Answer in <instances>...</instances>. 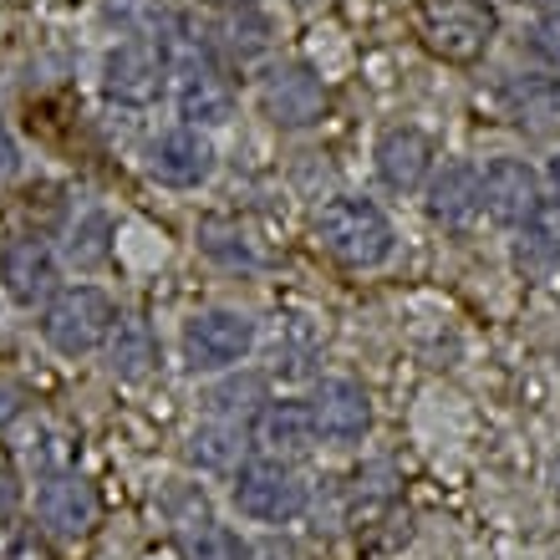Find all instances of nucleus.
I'll use <instances>...</instances> for the list:
<instances>
[{
    "label": "nucleus",
    "mask_w": 560,
    "mask_h": 560,
    "mask_svg": "<svg viewBox=\"0 0 560 560\" xmlns=\"http://www.w3.org/2000/svg\"><path fill=\"white\" fill-rule=\"evenodd\" d=\"M153 362H159V341H153L148 322L128 316V322L113 326V337H107V368H113V377L138 383V377L153 372Z\"/></svg>",
    "instance_id": "nucleus-17"
},
{
    "label": "nucleus",
    "mask_w": 560,
    "mask_h": 560,
    "mask_svg": "<svg viewBox=\"0 0 560 560\" xmlns=\"http://www.w3.org/2000/svg\"><path fill=\"white\" fill-rule=\"evenodd\" d=\"M178 560H255L250 546L240 540V530L199 520L189 530H178Z\"/></svg>",
    "instance_id": "nucleus-21"
},
{
    "label": "nucleus",
    "mask_w": 560,
    "mask_h": 560,
    "mask_svg": "<svg viewBox=\"0 0 560 560\" xmlns=\"http://www.w3.org/2000/svg\"><path fill=\"white\" fill-rule=\"evenodd\" d=\"M0 560H51L36 525H0Z\"/></svg>",
    "instance_id": "nucleus-24"
},
{
    "label": "nucleus",
    "mask_w": 560,
    "mask_h": 560,
    "mask_svg": "<svg viewBox=\"0 0 560 560\" xmlns=\"http://www.w3.org/2000/svg\"><path fill=\"white\" fill-rule=\"evenodd\" d=\"M535 51H540L550 67H560V11H546L535 21Z\"/></svg>",
    "instance_id": "nucleus-25"
},
{
    "label": "nucleus",
    "mask_w": 560,
    "mask_h": 560,
    "mask_svg": "<svg viewBox=\"0 0 560 560\" xmlns=\"http://www.w3.org/2000/svg\"><path fill=\"white\" fill-rule=\"evenodd\" d=\"M255 347V322L245 311H199L184 326V362L189 372H224L245 362Z\"/></svg>",
    "instance_id": "nucleus-6"
},
{
    "label": "nucleus",
    "mask_w": 560,
    "mask_h": 560,
    "mask_svg": "<svg viewBox=\"0 0 560 560\" xmlns=\"http://www.w3.org/2000/svg\"><path fill=\"white\" fill-rule=\"evenodd\" d=\"M550 184H556V199H560V153L550 159Z\"/></svg>",
    "instance_id": "nucleus-29"
},
{
    "label": "nucleus",
    "mask_w": 560,
    "mask_h": 560,
    "mask_svg": "<svg viewBox=\"0 0 560 560\" xmlns=\"http://www.w3.org/2000/svg\"><path fill=\"white\" fill-rule=\"evenodd\" d=\"M535 5H546V11H560V0H535Z\"/></svg>",
    "instance_id": "nucleus-30"
},
{
    "label": "nucleus",
    "mask_w": 560,
    "mask_h": 560,
    "mask_svg": "<svg viewBox=\"0 0 560 560\" xmlns=\"http://www.w3.org/2000/svg\"><path fill=\"white\" fill-rule=\"evenodd\" d=\"M15 413H21V393H11V387H0V428L11 423Z\"/></svg>",
    "instance_id": "nucleus-28"
},
{
    "label": "nucleus",
    "mask_w": 560,
    "mask_h": 560,
    "mask_svg": "<svg viewBox=\"0 0 560 560\" xmlns=\"http://www.w3.org/2000/svg\"><path fill=\"white\" fill-rule=\"evenodd\" d=\"M224 5H255V0H224Z\"/></svg>",
    "instance_id": "nucleus-31"
},
{
    "label": "nucleus",
    "mask_w": 560,
    "mask_h": 560,
    "mask_svg": "<svg viewBox=\"0 0 560 560\" xmlns=\"http://www.w3.org/2000/svg\"><path fill=\"white\" fill-rule=\"evenodd\" d=\"M479 184H485V214L494 224H510V230H520L530 220V209L546 199L540 174L525 159H489L479 168Z\"/></svg>",
    "instance_id": "nucleus-9"
},
{
    "label": "nucleus",
    "mask_w": 560,
    "mask_h": 560,
    "mask_svg": "<svg viewBox=\"0 0 560 560\" xmlns=\"http://www.w3.org/2000/svg\"><path fill=\"white\" fill-rule=\"evenodd\" d=\"M504 103H510V118L525 122V128H550L560 122V82L556 77H515L510 92H504Z\"/></svg>",
    "instance_id": "nucleus-20"
},
{
    "label": "nucleus",
    "mask_w": 560,
    "mask_h": 560,
    "mask_svg": "<svg viewBox=\"0 0 560 560\" xmlns=\"http://www.w3.org/2000/svg\"><path fill=\"white\" fill-rule=\"evenodd\" d=\"M107 245H113V220H107L103 209L77 214L72 230H67V260H72L77 270H92L107 260Z\"/></svg>",
    "instance_id": "nucleus-22"
},
{
    "label": "nucleus",
    "mask_w": 560,
    "mask_h": 560,
    "mask_svg": "<svg viewBox=\"0 0 560 560\" xmlns=\"http://www.w3.org/2000/svg\"><path fill=\"white\" fill-rule=\"evenodd\" d=\"M174 103H178V118L184 128H224L235 118V92L224 82L209 61H184L178 67V82H174Z\"/></svg>",
    "instance_id": "nucleus-13"
},
{
    "label": "nucleus",
    "mask_w": 560,
    "mask_h": 560,
    "mask_svg": "<svg viewBox=\"0 0 560 560\" xmlns=\"http://www.w3.org/2000/svg\"><path fill=\"white\" fill-rule=\"evenodd\" d=\"M550 560H560V550H556V556H550Z\"/></svg>",
    "instance_id": "nucleus-33"
},
{
    "label": "nucleus",
    "mask_w": 560,
    "mask_h": 560,
    "mask_svg": "<svg viewBox=\"0 0 560 560\" xmlns=\"http://www.w3.org/2000/svg\"><path fill=\"white\" fill-rule=\"evenodd\" d=\"M205 255H214L220 266H255V250L245 245L240 230H224V224H205V235H199Z\"/></svg>",
    "instance_id": "nucleus-23"
},
{
    "label": "nucleus",
    "mask_w": 560,
    "mask_h": 560,
    "mask_svg": "<svg viewBox=\"0 0 560 560\" xmlns=\"http://www.w3.org/2000/svg\"><path fill=\"white\" fill-rule=\"evenodd\" d=\"M326 82L311 72L306 61H280L260 77V113H266L276 128H311V122L326 118Z\"/></svg>",
    "instance_id": "nucleus-5"
},
{
    "label": "nucleus",
    "mask_w": 560,
    "mask_h": 560,
    "mask_svg": "<svg viewBox=\"0 0 560 560\" xmlns=\"http://www.w3.org/2000/svg\"><path fill=\"white\" fill-rule=\"evenodd\" d=\"M36 520H42V530L57 535V540H82V535L97 525V494H92V485L72 469L46 474L42 489H36Z\"/></svg>",
    "instance_id": "nucleus-8"
},
{
    "label": "nucleus",
    "mask_w": 560,
    "mask_h": 560,
    "mask_svg": "<svg viewBox=\"0 0 560 560\" xmlns=\"http://www.w3.org/2000/svg\"><path fill=\"white\" fill-rule=\"evenodd\" d=\"M413 26L423 36V46L443 61H479L494 42V11L485 0H418L413 5Z\"/></svg>",
    "instance_id": "nucleus-2"
},
{
    "label": "nucleus",
    "mask_w": 560,
    "mask_h": 560,
    "mask_svg": "<svg viewBox=\"0 0 560 560\" xmlns=\"http://www.w3.org/2000/svg\"><path fill=\"white\" fill-rule=\"evenodd\" d=\"M189 458L209 474H230L245 464V423H230V418H214L194 433Z\"/></svg>",
    "instance_id": "nucleus-19"
},
{
    "label": "nucleus",
    "mask_w": 560,
    "mask_h": 560,
    "mask_svg": "<svg viewBox=\"0 0 560 560\" xmlns=\"http://www.w3.org/2000/svg\"><path fill=\"white\" fill-rule=\"evenodd\" d=\"M15 494H21V489H15V474L5 469V464H0V525L11 520V510H15Z\"/></svg>",
    "instance_id": "nucleus-27"
},
{
    "label": "nucleus",
    "mask_w": 560,
    "mask_h": 560,
    "mask_svg": "<svg viewBox=\"0 0 560 560\" xmlns=\"http://www.w3.org/2000/svg\"><path fill=\"white\" fill-rule=\"evenodd\" d=\"M306 408L311 423H316V439L326 443H357L372 428V402L352 377H322Z\"/></svg>",
    "instance_id": "nucleus-10"
},
{
    "label": "nucleus",
    "mask_w": 560,
    "mask_h": 560,
    "mask_svg": "<svg viewBox=\"0 0 560 560\" xmlns=\"http://www.w3.org/2000/svg\"><path fill=\"white\" fill-rule=\"evenodd\" d=\"M113 326H118V306L97 285H67L42 311V337L61 357H88L97 347H107Z\"/></svg>",
    "instance_id": "nucleus-3"
},
{
    "label": "nucleus",
    "mask_w": 560,
    "mask_h": 560,
    "mask_svg": "<svg viewBox=\"0 0 560 560\" xmlns=\"http://www.w3.org/2000/svg\"><path fill=\"white\" fill-rule=\"evenodd\" d=\"M250 439L255 448L266 458H280V464H291V458H306L316 448V423H311V408L306 402H266L250 423Z\"/></svg>",
    "instance_id": "nucleus-14"
},
{
    "label": "nucleus",
    "mask_w": 560,
    "mask_h": 560,
    "mask_svg": "<svg viewBox=\"0 0 560 560\" xmlns=\"http://www.w3.org/2000/svg\"><path fill=\"white\" fill-rule=\"evenodd\" d=\"M15 168H21V153H15V138H11V128L0 122V178H11Z\"/></svg>",
    "instance_id": "nucleus-26"
},
{
    "label": "nucleus",
    "mask_w": 560,
    "mask_h": 560,
    "mask_svg": "<svg viewBox=\"0 0 560 560\" xmlns=\"http://www.w3.org/2000/svg\"><path fill=\"white\" fill-rule=\"evenodd\" d=\"M515 260L530 270H546L560 260V199H540V205L530 209V220L520 224Z\"/></svg>",
    "instance_id": "nucleus-18"
},
{
    "label": "nucleus",
    "mask_w": 560,
    "mask_h": 560,
    "mask_svg": "<svg viewBox=\"0 0 560 560\" xmlns=\"http://www.w3.org/2000/svg\"><path fill=\"white\" fill-rule=\"evenodd\" d=\"M230 500L245 520L255 525H291L301 510H306V485H301V474L291 464H280V458H245L235 469V489H230Z\"/></svg>",
    "instance_id": "nucleus-4"
},
{
    "label": "nucleus",
    "mask_w": 560,
    "mask_h": 560,
    "mask_svg": "<svg viewBox=\"0 0 560 560\" xmlns=\"http://www.w3.org/2000/svg\"><path fill=\"white\" fill-rule=\"evenodd\" d=\"M148 174L168 189H199L214 174V143L199 128H168L148 148Z\"/></svg>",
    "instance_id": "nucleus-11"
},
{
    "label": "nucleus",
    "mask_w": 560,
    "mask_h": 560,
    "mask_svg": "<svg viewBox=\"0 0 560 560\" xmlns=\"http://www.w3.org/2000/svg\"><path fill=\"white\" fill-rule=\"evenodd\" d=\"M0 285L15 306H36L57 295V255L46 250V240L15 235L0 245Z\"/></svg>",
    "instance_id": "nucleus-12"
},
{
    "label": "nucleus",
    "mask_w": 560,
    "mask_h": 560,
    "mask_svg": "<svg viewBox=\"0 0 560 560\" xmlns=\"http://www.w3.org/2000/svg\"><path fill=\"white\" fill-rule=\"evenodd\" d=\"M260 560H285V556H260Z\"/></svg>",
    "instance_id": "nucleus-32"
},
{
    "label": "nucleus",
    "mask_w": 560,
    "mask_h": 560,
    "mask_svg": "<svg viewBox=\"0 0 560 560\" xmlns=\"http://www.w3.org/2000/svg\"><path fill=\"white\" fill-rule=\"evenodd\" d=\"M316 240H322L326 255H337L341 266L372 270L393 260L398 250V235H393V220L372 199H357V194H341L331 205H322L316 214Z\"/></svg>",
    "instance_id": "nucleus-1"
},
{
    "label": "nucleus",
    "mask_w": 560,
    "mask_h": 560,
    "mask_svg": "<svg viewBox=\"0 0 560 560\" xmlns=\"http://www.w3.org/2000/svg\"><path fill=\"white\" fill-rule=\"evenodd\" d=\"M163 77H168V61L153 42H118L107 46L103 57V92L113 103L128 107H148L163 92Z\"/></svg>",
    "instance_id": "nucleus-7"
},
{
    "label": "nucleus",
    "mask_w": 560,
    "mask_h": 560,
    "mask_svg": "<svg viewBox=\"0 0 560 560\" xmlns=\"http://www.w3.org/2000/svg\"><path fill=\"white\" fill-rule=\"evenodd\" d=\"M479 209H485V184H479V168H474V163L454 159L428 178V214L439 224L464 230V224L479 220Z\"/></svg>",
    "instance_id": "nucleus-15"
},
{
    "label": "nucleus",
    "mask_w": 560,
    "mask_h": 560,
    "mask_svg": "<svg viewBox=\"0 0 560 560\" xmlns=\"http://www.w3.org/2000/svg\"><path fill=\"white\" fill-rule=\"evenodd\" d=\"M428 174H433V143H428V133H418V128H387L377 138V178H383L387 189L413 194L428 184Z\"/></svg>",
    "instance_id": "nucleus-16"
}]
</instances>
